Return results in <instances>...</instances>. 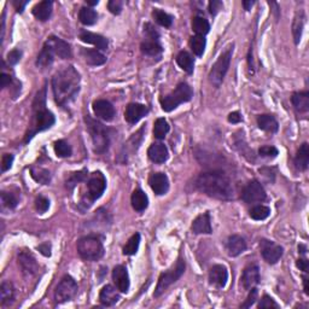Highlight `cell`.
I'll return each instance as SVG.
<instances>
[{
    "label": "cell",
    "mask_w": 309,
    "mask_h": 309,
    "mask_svg": "<svg viewBox=\"0 0 309 309\" xmlns=\"http://www.w3.org/2000/svg\"><path fill=\"white\" fill-rule=\"evenodd\" d=\"M81 77L74 66H64L52 77V91L59 106H68L76 98L80 91Z\"/></svg>",
    "instance_id": "6da1fadb"
},
{
    "label": "cell",
    "mask_w": 309,
    "mask_h": 309,
    "mask_svg": "<svg viewBox=\"0 0 309 309\" xmlns=\"http://www.w3.org/2000/svg\"><path fill=\"white\" fill-rule=\"evenodd\" d=\"M196 186L201 192L209 197L224 199L233 198V187L231 180L221 172H207L199 174L196 180Z\"/></svg>",
    "instance_id": "7a4b0ae2"
},
{
    "label": "cell",
    "mask_w": 309,
    "mask_h": 309,
    "mask_svg": "<svg viewBox=\"0 0 309 309\" xmlns=\"http://www.w3.org/2000/svg\"><path fill=\"white\" fill-rule=\"evenodd\" d=\"M56 122V117L50 110L46 109V87L36 93L33 103V123L30 131L25 135V143H28L36 133L50 129Z\"/></svg>",
    "instance_id": "3957f363"
},
{
    "label": "cell",
    "mask_w": 309,
    "mask_h": 309,
    "mask_svg": "<svg viewBox=\"0 0 309 309\" xmlns=\"http://www.w3.org/2000/svg\"><path fill=\"white\" fill-rule=\"evenodd\" d=\"M86 125H87L88 133L91 134L92 144H93V149L97 154H104L108 151L109 145H110V135L109 131L103 123L98 122L89 116L85 118Z\"/></svg>",
    "instance_id": "277c9868"
},
{
    "label": "cell",
    "mask_w": 309,
    "mask_h": 309,
    "mask_svg": "<svg viewBox=\"0 0 309 309\" xmlns=\"http://www.w3.org/2000/svg\"><path fill=\"white\" fill-rule=\"evenodd\" d=\"M193 91L189 83L180 82L172 93L167 94L160 99L161 106L166 112H170L178 108L180 104L187 103L192 99Z\"/></svg>",
    "instance_id": "5b68a950"
},
{
    "label": "cell",
    "mask_w": 309,
    "mask_h": 309,
    "mask_svg": "<svg viewBox=\"0 0 309 309\" xmlns=\"http://www.w3.org/2000/svg\"><path fill=\"white\" fill-rule=\"evenodd\" d=\"M77 251L83 260L97 261L104 256V247L100 239L96 236H86L77 242Z\"/></svg>",
    "instance_id": "8992f818"
},
{
    "label": "cell",
    "mask_w": 309,
    "mask_h": 309,
    "mask_svg": "<svg viewBox=\"0 0 309 309\" xmlns=\"http://www.w3.org/2000/svg\"><path fill=\"white\" fill-rule=\"evenodd\" d=\"M233 54V44L221 53V56L219 57L218 60L215 62V64L212 66V70L209 73V81L214 87L219 88L222 85L225 76H226L228 68H230L231 59H232Z\"/></svg>",
    "instance_id": "52a82bcc"
},
{
    "label": "cell",
    "mask_w": 309,
    "mask_h": 309,
    "mask_svg": "<svg viewBox=\"0 0 309 309\" xmlns=\"http://www.w3.org/2000/svg\"><path fill=\"white\" fill-rule=\"evenodd\" d=\"M185 267H186V266H185V261L180 258L177 261L174 267L170 268V270L167 271V272H163L161 274L160 278H158L157 287H156V290L154 293V297H160L161 295L170 287V285L177 283L184 274Z\"/></svg>",
    "instance_id": "ba28073f"
},
{
    "label": "cell",
    "mask_w": 309,
    "mask_h": 309,
    "mask_svg": "<svg viewBox=\"0 0 309 309\" xmlns=\"http://www.w3.org/2000/svg\"><path fill=\"white\" fill-rule=\"evenodd\" d=\"M77 294V284L70 276H64L54 290V300L57 303L71 301Z\"/></svg>",
    "instance_id": "9c48e42d"
},
{
    "label": "cell",
    "mask_w": 309,
    "mask_h": 309,
    "mask_svg": "<svg viewBox=\"0 0 309 309\" xmlns=\"http://www.w3.org/2000/svg\"><path fill=\"white\" fill-rule=\"evenodd\" d=\"M87 197L89 204L97 201L103 196L106 189V179L102 172H94L88 179L87 183Z\"/></svg>",
    "instance_id": "30bf717a"
},
{
    "label": "cell",
    "mask_w": 309,
    "mask_h": 309,
    "mask_svg": "<svg viewBox=\"0 0 309 309\" xmlns=\"http://www.w3.org/2000/svg\"><path fill=\"white\" fill-rule=\"evenodd\" d=\"M242 198L245 203L254 204V203H261L266 199V191L261 183L258 180H251L247 186L244 187L243 193H242Z\"/></svg>",
    "instance_id": "8fae6325"
},
{
    "label": "cell",
    "mask_w": 309,
    "mask_h": 309,
    "mask_svg": "<svg viewBox=\"0 0 309 309\" xmlns=\"http://www.w3.org/2000/svg\"><path fill=\"white\" fill-rule=\"evenodd\" d=\"M260 248H261L262 258L271 265L277 264L284 254V249L280 245L276 244L272 241H267V239H262Z\"/></svg>",
    "instance_id": "7c38bea8"
},
{
    "label": "cell",
    "mask_w": 309,
    "mask_h": 309,
    "mask_svg": "<svg viewBox=\"0 0 309 309\" xmlns=\"http://www.w3.org/2000/svg\"><path fill=\"white\" fill-rule=\"evenodd\" d=\"M45 44L53 51L54 56H58L59 58L69 59L71 57L70 45H69L68 42H65L64 40L59 39V37L50 36Z\"/></svg>",
    "instance_id": "4fadbf2b"
},
{
    "label": "cell",
    "mask_w": 309,
    "mask_h": 309,
    "mask_svg": "<svg viewBox=\"0 0 309 309\" xmlns=\"http://www.w3.org/2000/svg\"><path fill=\"white\" fill-rule=\"evenodd\" d=\"M93 112L94 115L100 120L111 121L115 117V108L114 105L105 99H98L93 102Z\"/></svg>",
    "instance_id": "5bb4252c"
},
{
    "label": "cell",
    "mask_w": 309,
    "mask_h": 309,
    "mask_svg": "<svg viewBox=\"0 0 309 309\" xmlns=\"http://www.w3.org/2000/svg\"><path fill=\"white\" fill-rule=\"evenodd\" d=\"M18 264L21 266L22 272L27 277H34L39 272V265L36 260L27 251H21L18 254Z\"/></svg>",
    "instance_id": "9a60e30c"
},
{
    "label": "cell",
    "mask_w": 309,
    "mask_h": 309,
    "mask_svg": "<svg viewBox=\"0 0 309 309\" xmlns=\"http://www.w3.org/2000/svg\"><path fill=\"white\" fill-rule=\"evenodd\" d=\"M147 112H149V109L144 104H128L125 111V120L131 125H135L137 122H139L141 118L146 116Z\"/></svg>",
    "instance_id": "2e32d148"
},
{
    "label": "cell",
    "mask_w": 309,
    "mask_h": 309,
    "mask_svg": "<svg viewBox=\"0 0 309 309\" xmlns=\"http://www.w3.org/2000/svg\"><path fill=\"white\" fill-rule=\"evenodd\" d=\"M149 185L157 196H163L169 190V180L164 173H154L150 175Z\"/></svg>",
    "instance_id": "e0dca14e"
},
{
    "label": "cell",
    "mask_w": 309,
    "mask_h": 309,
    "mask_svg": "<svg viewBox=\"0 0 309 309\" xmlns=\"http://www.w3.org/2000/svg\"><path fill=\"white\" fill-rule=\"evenodd\" d=\"M228 280V271L224 265H215L210 268L209 282L215 288L222 289L226 287Z\"/></svg>",
    "instance_id": "ac0fdd59"
},
{
    "label": "cell",
    "mask_w": 309,
    "mask_h": 309,
    "mask_svg": "<svg viewBox=\"0 0 309 309\" xmlns=\"http://www.w3.org/2000/svg\"><path fill=\"white\" fill-rule=\"evenodd\" d=\"M241 283L243 285L245 290H250V289L255 288L260 283V270L258 265H249L245 267L242 274Z\"/></svg>",
    "instance_id": "d6986e66"
},
{
    "label": "cell",
    "mask_w": 309,
    "mask_h": 309,
    "mask_svg": "<svg viewBox=\"0 0 309 309\" xmlns=\"http://www.w3.org/2000/svg\"><path fill=\"white\" fill-rule=\"evenodd\" d=\"M112 279H114V283L116 284L117 290L120 293H127L129 290L131 282H129V276L125 266L118 265L114 268V271H112Z\"/></svg>",
    "instance_id": "ffe728a7"
},
{
    "label": "cell",
    "mask_w": 309,
    "mask_h": 309,
    "mask_svg": "<svg viewBox=\"0 0 309 309\" xmlns=\"http://www.w3.org/2000/svg\"><path fill=\"white\" fill-rule=\"evenodd\" d=\"M226 250L228 255L232 256V258H237V256H239L247 250V242H245L243 237L238 235L231 236L227 239Z\"/></svg>",
    "instance_id": "44dd1931"
},
{
    "label": "cell",
    "mask_w": 309,
    "mask_h": 309,
    "mask_svg": "<svg viewBox=\"0 0 309 309\" xmlns=\"http://www.w3.org/2000/svg\"><path fill=\"white\" fill-rule=\"evenodd\" d=\"M191 230L196 235H210V233H213L209 213H204L197 216L192 222Z\"/></svg>",
    "instance_id": "7402d4cb"
},
{
    "label": "cell",
    "mask_w": 309,
    "mask_h": 309,
    "mask_svg": "<svg viewBox=\"0 0 309 309\" xmlns=\"http://www.w3.org/2000/svg\"><path fill=\"white\" fill-rule=\"evenodd\" d=\"M80 39H81L83 42H86V44H91V45L96 46L97 50H102V51L108 50V46H109L108 39L102 35H99V34L91 33V31H87V30H81L80 31Z\"/></svg>",
    "instance_id": "603a6c76"
},
{
    "label": "cell",
    "mask_w": 309,
    "mask_h": 309,
    "mask_svg": "<svg viewBox=\"0 0 309 309\" xmlns=\"http://www.w3.org/2000/svg\"><path fill=\"white\" fill-rule=\"evenodd\" d=\"M147 156L155 163H164L168 160V149L162 143H155L147 150Z\"/></svg>",
    "instance_id": "cb8c5ba5"
},
{
    "label": "cell",
    "mask_w": 309,
    "mask_h": 309,
    "mask_svg": "<svg viewBox=\"0 0 309 309\" xmlns=\"http://www.w3.org/2000/svg\"><path fill=\"white\" fill-rule=\"evenodd\" d=\"M141 52L146 56L150 57H161L163 48L160 44V39H152V37H146L140 45Z\"/></svg>",
    "instance_id": "d4e9b609"
},
{
    "label": "cell",
    "mask_w": 309,
    "mask_h": 309,
    "mask_svg": "<svg viewBox=\"0 0 309 309\" xmlns=\"http://www.w3.org/2000/svg\"><path fill=\"white\" fill-rule=\"evenodd\" d=\"M120 300V294L112 285H105L99 294V301L105 307H111L116 305Z\"/></svg>",
    "instance_id": "484cf974"
},
{
    "label": "cell",
    "mask_w": 309,
    "mask_h": 309,
    "mask_svg": "<svg viewBox=\"0 0 309 309\" xmlns=\"http://www.w3.org/2000/svg\"><path fill=\"white\" fill-rule=\"evenodd\" d=\"M81 57L89 65H103L106 62V57L99 50L93 48H81Z\"/></svg>",
    "instance_id": "4316f807"
},
{
    "label": "cell",
    "mask_w": 309,
    "mask_h": 309,
    "mask_svg": "<svg viewBox=\"0 0 309 309\" xmlns=\"http://www.w3.org/2000/svg\"><path fill=\"white\" fill-rule=\"evenodd\" d=\"M52 5H53L52 4V1H48V0L40 1L39 4H36L35 6L33 7L31 12H33V15L36 19H39V21L41 22H45L51 17Z\"/></svg>",
    "instance_id": "83f0119b"
},
{
    "label": "cell",
    "mask_w": 309,
    "mask_h": 309,
    "mask_svg": "<svg viewBox=\"0 0 309 309\" xmlns=\"http://www.w3.org/2000/svg\"><path fill=\"white\" fill-rule=\"evenodd\" d=\"M131 202L133 209L138 213L144 212V210L147 208V206H149V198H147L146 193L140 189H137L132 193Z\"/></svg>",
    "instance_id": "f1b7e54d"
},
{
    "label": "cell",
    "mask_w": 309,
    "mask_h": 309,
    "mask_svg": "<svg viewBox=\"0 0 309 309\" xmlns=\"http://www.w3.org/2000/svg\"><path fill=\"white\" fill-rule=\"evenodd\" d=\"M309 164V145L307 143H303L301 147L297 151L295 157V167L299 170H306Z\"/></svg>",
    "instance_id": "f546056e"
},
{
    "label": "cell",
    "mask_w": 309,
    "mask_h": 309,
    "mask_svg": "<svg viewBox=\"0 0 309 309\" xmlns=\"http://www.w3.org/2000/svg\"><path fill=\"white\" fill-rule=\"evenodd\" d=\"M258 125L260 129L270 133L278 132L279 128L278 121L272 115H260L258 117Z\"/></svg>",
    "instance_id": "4dcf8cb0"
},
{
    "label": "cell",
    "mask_w": 309,
    "mask_h": 309,
    "mask_svg": "<svg viewBox=\"0 0 309 309\" xmlns=\"http://www.w3.org/2000/svg\"><path fill=\"white\" fill-rule=\"evenodd\" d=\"M294 108L299 112H307L309 110V92H299L291 97Z\"/></svg>",
    "instance_id": "1f68e13d"
},
{
    "label": "cell",
    "mask_w": 309,
    "mask_h": 309,
    "mask_svg": "<svg viewBox=\"0 0 309 309\" xmlns=\"http://www.w3.org/2000/svg\"><path fill=\"white\" fill-rule=\"evenodd\" d=\"M13 300H15V288H13L12 283L2 282L1 287H0V302H1V305H11Z\"/></svg>",
    "instance_id": "d6a6232c"
},
{
    "label": "cell",
    "mask_w": 309,
    "mask_h": 309,
    "mask_svg": "<svg viewBox=\"0 0 309 309\" xmlns=\"http://www.w3.org/2000/svg\"><path fill=\"white\" fill-rule=\"evenodd\" d=\"M305 22H306L305 12H303L302 10H300L299 12L296 13V16H295L294 24H293V33H294L295 44H299V42L301 41L303 27H305Z\"/></svg>",
    "instance_id": "836d02e7"
},
{
    "label": "cell",
    "mask_w": 309,
    "mask_h": 309,
    "mask_svg": "<svg viewBox=\"0 0 309 309\" xmlns=\"http://www.w3.org/2000/svg\"><path fill=\"white\" fill-rule=\"evenodd\" d=\"M177 63L178 65L186 71L187 74H192L193 69H195V60H193L192 56L187 51H181L177 56Z\"/></svg>",
    "instance_id": "e575fe53"
},
{
    "label": "cell",
    "mask_w": 309,
    "mask_h": 309,
    "mask_svg": "<svg viewBox=\"0 0 309 309\" xmlns=\"http://www.w3.org/2000/svg\"><path fill=\"white\" fill-rule=\"evenodd\" d=\"M53 60H54L53 51H52L51 48L45 44L44 47H42V50L40 51L39 56H37L36 65L42 69L47 68V66H50L52 63H53Z\"/></svg>",
    "instance_id": "d590c367"
},
{
    "label": "cell",
    "mask_w": 309,
    "mask_h": 309,
    "mask_svg": "<svg viewBox=\"0 0 309 309\" xmlns=\"http://www.w3.org/2000/svg\"><path fill=\"white\" fill-rule=\"evenodd\" d=\"M192 29L196 34H197V35L204 36L206 34L209 33L210 24H209V22L204 18V17L196 16V17H193V19H192Z\"/></svg>",
    "instance_id": "8d00e7d4"
},
{
    "label": "cell",
    "mask_w": 309,
    "mask_h": 309,
    "mask_svg": "<svg viewBox=\"0 0 309 309\" xmlns=\"http://www.w3.org/2000/svg\"><path fill=\"white\" fill-rule=\"evenodd\" d=\"M79 19L82 24L93 25L97 22L98 15L96 11L91 7H81L79 11Z\"/></svg>",
    "instance_id": "74e56055"
},
{
    "label": "cell",
    "mask_w": 309,
    "mask_h": 309,
    "mask_svg": "<svg viewBox=\"0 0 309 309\" xmlns=\"http://www.w3.org/2000/svg\"><path fill=\"white\" fill-rule=\"evenodd\" d=\"M170 127L169 123L167 122L166 118L160 117L157 118V120L155 121V125H154V135L156 139H164L166 138V135L168 134Z\"/></svg>",
    "instance_id": "f35d334b"
},
{
    "label": "cell",
    "mask_w": 309,
    "mask_h": 309,
    "mask_svg": "<svg viewBox=\"0 0 309 309\" xmlns=\"http://www.w3.org/2000/svg\"><path fill=\"white\" fill-rule=\"evenodd\" d=\"M206 46H207V40L206 37L202 35H195L191 37V40H190V47H191L193 53L198 57L203 56L204 51H206Z\"/></svg>",
    "instance_id": "ab89813d"
},
{
    "label": "cell",
    "mask_w": 309,
    "mask_h": 309,
    "mask_svg": "<svg viewBox=\"0 0 309 309\" xmlns=\"http://www.w3.org/2000/svg\"><path fill=\"white\" fill-rule=\"evenodd\" d=\"M30 173L31 177H33L36 183L47 185L51 181V174L47 169L40 168V167H34V168L30 169Z\"/></svg>",
    "instance_id": "60d3db41"
},
{
    "label": "cell",
    "mask_w": 309,
    "mask_h": 309,
    "mask_svg": "<svg viewBox=\"0 0 309 309\" xmlns=\"http://www.w3.org/2000/svg\"><path fill=\"white\" fill-rule=\"evenodd\" d=\"M152 16H154L155 21L160 25H162V27L164 28L172 27L173 17L170 16L169 13L164 12V11L161 10V8H155L154 12H152Z\"/></svg>",
    "instance_id": "b9f144b4"
},
{
    "label": "cell",
    "mask_w": 309,
    "mask_h": 309,
    "mask_svg": "<svg viewBox=\"0 0 309 309\" xmlns=\"http://www.w3.org/2000/svg\"><path fill=\"white\" fill-rule=\"evenodd\" d=\"M139 245H140V235L139 233H135V235H133L131 238L128 239V242H127L125 248H123V254L128 256L135 255L138 249H139Z\"/></svg>",
    "instance_id": "7bdbcfd3"
},
{
    "label": "cell",
    "mask_w": 309,
    "mask_h": 309,
    "mask_svg": "<svg viewBox=\"0 0 309 309\" xmlns=\"http://www.w3.org/2000/svg\"><path fill=\"white\" fill-rule=\"evenodd\" d=\"M54 152H56V155L58 156V157L64 158L71 156V154H73V149H71V146L69 145L66 141L57 140L56 143H54Z\"/></svg>",
    "instance_id": "ee69618b"
},
{
    "label": "cell",
    "mask_w": 309,
    "mask_h": 309,
    "mask_svg": "<svg viewBox=\"0 0 309 309\" xmlns=\"http://www.w3.org/2000/svg\"><path fill=\"white\" fill-rule=\"evenodd\" d=\"M271 215V209L265 206H256L250 210V218L256 221L266 220Z\"/></svg>",
    "instance_id": "f6af8a7d"
},
{
    "label": "cell",
    "mask_w": 309,
    "mask_h": 309,
    "mask_svg": "<svg viewBox=\"0 0 309 309\" xmlns=\"http://www.w3.org/2000/svg\"><path fill=\"white\" fill-rule=\"evenodd\" d=\"M18 204V198L15 193L12 192H1V206L6 209H15Z\"/></svg>",
    "instance_id": "bcb514c9"
},
{
    "label": "cell",
    "mask_w": 309,
    "mask_h": 309,
    "mask_svg": "<svg viewBox=\"0 0 309 309\" xmlns=\"http://www.w3.org/2000/svg\"><path fill=\"white\" fill-rule=\"evenodd\" d=\"M86 178H87V174H86V170H81V172H76V173H71L70 177L68 178V180H66V187H68L69 190H73L75 186H76V184L81 183V181L86 180Z\"/></svg>",
    "instance_id": "7dc6e473"
},
{
    "label": "cell",
    "mask_w": 309,
    "mask_h": 309,
    "mask_svg": "<svg viewBox=\"0 0 309 309\" xmlns=\"http://www.w3.org/2000/svg\"><path fill=\"white\" fill-rule=\"evenodd\" d=\"M278 154H279V151L276 146L265 145V146L260 147V150H259V155L262 156V157L274 158V157H277V156H278Z\"/></svg>",
    "instance_id": "c3c4849f"
},
{
    "label": "cell",
    "mask_w": 309,
    "mask_h": 309,
    "mask_svg": "<svg viewBox=\"0 0 309 309\" xmlns=\"http://www.w3.org/2000/svg\"><path fill=\"white\" fill-rule=\"evenodd\" d=\"M35 208L40 214H44L47 212L48 208H50V201L44 197V196H39V197H36L35 199Z\"/></svg>",
    "instance_id": "681fc988"
},
{
    "label": "cell",
    "mask_w": 309,
    "mask_h": 309,
    "mask_svg": "<svg viewBox=\"0 0 309 309\" xmlns=\"http://www.w3.org/2000/svg\"><path fill=\"white\" fill-rule=\"evenodd\" d=\"M259 308H265V309H271V308H279V305L277 303L272 297H270L268 295H265L261 299V301L259 303Z\"/></svg>",
    "instance_id": "f907efd6"
},
{
    "label": "cell",
    "mask_w": 309,
    "mask_h": 309,
    "mask_svg": "<svg viewBox=\"0 0 309 309\" xmlns=\"http://www.w3.org/2000/svg\"><path fill=\"white\" fill-rule=\"evenodd\" d=\"M249 291H250L249 296H248V299L245 300V302L243 303V305L241 306L242 308H250L251 306L256 302V300H258V295H259L258 289L253 288V289H250Z\"/></svg>",
    "instance_id": "816d5d0a"
},
{
    "label": "cell",
    "mask_w": 309,
    "mask_h": 309,
    "mask_svg": "<svg viewBox=\"0 0 309 309\" xmlns=\"http://www.w3.org/2000/svg\"><path fill=\"white\" fill-rule=\"evenodd\" d=\"M122 5L123 4L121 0H110L108 2V8L114 15H120L121 11H122Z\"/></svg>",
    "instance_id": "f5cc1de1"
},
{
    "label": "cell",
    "mask_w": 309,
    "mask_h": 309,
    "mask_svg": "<svg viewBox=\"0 0 309 309\" xmlns=\"http://www.w3.org/2000/svg\"><path fill=\"white\" fill-rule=\"evenodd\" d=\"M22 56V52L19 50H12L7 53V62L10 65H15L19 62Z\"/></svg>",
    "instance_id": "db71d44e"
},
{
    "label": "cell",
    "mask_w": 309,
    "mask_h": 309,
    "mask_svg": "<svg viewBox=\"0 0 309 309\" xmlns=\"http://www.w3.org/2000/svg\"><path fill=\"white\" fill-rule=\"evenodd\" d=\"M13 163V156L11 154H5L1 158V172H6L11 168Z\"/></svg>",
    "instance_id": "11a10c76"
},
{
    "label": "cell",
    "mask_w": 309,
    "mask_h": 309,
    "mask_svg": "<svg viewBox=\"0 0 309 309\" xmlns=\"http://www.w3.org/2000/svg\"><path fill=\"white\" fill-rule=\"evenodd\" d=\"M222 7H224V4H222V1H220V0H212V1L209 2L210 15L216 16L219 13V11L222 10Z\"/></svg>",
    "instance_id": "9f6ffc18"
},
{
    "label": "cell",
    "mask_w": 309,
    "mask_h": 309,
    "mask_svg": "<svg viewBox=\"0 0 309 309\" xmlns=\"http://www.w3.org/2000/svg\"><path fill=\"white\" fill-rule=\"evenodd\" d=\"M242 121H243V117H242V114L238 111H233L231 112L230 115H228V122L233 123V125H236V123H241Z\"/></svg>",
    "instance_id": "6f0895ef"
},
{
    "label": "cell",
    "mask_w": 309,
    "mask_h": 309,
    "mask_svg": "<svg viewBox=\"0 0 309 309\" xmlns=\"http://www.w3.org/2000/svg\"><path fill=\"white\" fill-rule=\"evenodd\" d=\"M37 250L42 254V255L46 256V258H50L51 256V245L48 243H44L37 247Z\"/></svg>",
    "instance_id": "680465c9"
},
{
    "label": "cell",
    "mask_w": 309,
    "mask_h": 309,
    "mask_svg": "<svg viewBox=\"0 0 309 309\" xmlns=\"http://www.w3.org/2000/svg\"><path fill=\"white\" fill-rule=\"evenodd\" d=\"M297 267H299L301 271H303L305 273H308L309 264L306 259H300L299 261H297Z\"/></svg>",
    "instance_id": "91938a15"
},
{
    "label": "cell",
    "mask_w": 309,
    "mask_h": 309,
    "mask_svg": "<svg viewBox=\"0 0 309 309\" xmlns=\"http://www.w3.org/2000/svg\"><path fill=\"white\" fill-rule=\"evenodd\" d=\"M11 82H12V79H11L10 75L2 73V74H1V87H2V88L8 87V86L11 85Z\"/></svg>",
    "instance_id": "94428289"
},
{
    "label": "cell",
    "mask_w": 309,
    "mask_h": 309,
    "mask_svg": "<svg viewBox=\"0 0 309 309\" xmlns=\"http://www.w3.org/2000/svg\"><path fill=\"white\" fill-rule=\"evenodd\" d=\"M27 4H28V1H21V0H16V1H13V5H15L17 12H23L24 6Z\"/></svg>",
    "instance_id": "6125c7cd"
},
{
    "label": "cell",
    "mask_w": 309,
    "mask_h": 309,
    "mask_svg": "<svg viewBox=\"0 0 309 309\" xmlns=\"http://www.w3.org/2000/svg\"><path fill=\"white\" fill-rule=\"evenodd\" d=\"M254 4H255V1H251V0L250 1H243V6L247 11H249L250 8L254 6Z\"/></svg>",
    "instance_id": "be15d7a7"
},
{
    "label": "cell",
    "mask_w": 309,
    "mask_h": 309,
    "mask_svg": "<svg viewBox=\"0 0 309 309\" xmlns=\"http://www.w3.org/2000/svg\"><path fill=\"white\" fill-rule=\"evenodd\" d=\"M308 278L307 277H303V284H305V293L306 295H309V288H308Z\"/></svg>",
    "instance_id": "e7e4bbea"
},
{
    "label": "cell",
    "mask_w": 309,
    "mask_h": 309,
    "mask_svg": "<svg viewBox=\"0 0 309 309\" xmlns=\"http://www.w3.org/2000/svg\"><path fill=\"white\" fill-rule=\"evenodd\" d=\"M86 2H87L88 5H91V6H94V5H98V2H99V1H98V0H94V1H91V0H87V1H86Z\"/></svg>",
    "instance_id": "03108f58"
}]
</instances>
